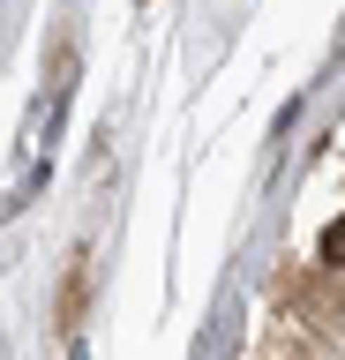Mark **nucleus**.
Segmentation results:
<instances>
[{"label":"nucleus","mask_w":345,"mask_h":360,"mask_svg":"<svg viewBox=\"0 0 345 360\" xmlns=\"http://www.w3.org/2000/svg\"><path fill=\"white\" fill-rule=\"evenodd\" d=\"M323 263H330V270H345V218L323 233Z\"/></svg>","instance_id":"1"}]
</instances>
